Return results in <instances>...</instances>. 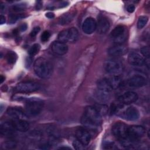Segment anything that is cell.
Listing matches in <instances>:
<instances>
[{"mask_svg":"<svg viewBox=\"0 0 150 150\" xmlns=\"http://www.w3.org/2000/svg\"><path fill=\"white\" fill-rule=\"evenodd\" d=\"M50 37V33L47 30H45L41 35V36H40L41 41L43 42H46L49 39Z\"/></svg>","mask_w":150,"mask_h":150,"instance_id":"33","label":"cell"},{"mask_svg":"<svg viewBox=\"0 0 150 150\" xmlns=\"http://www.w3.org/2000/svg\"><path fill=\"white\" fill-rule=\"evenodd\" d=\"M5 80V77H4L2 75L0 77V81H1V83H2L3 81Z\"/></svg>","mask_w":150,"mask_h":150,"instance_id":"42","label":"cell"},{"mask_svg":"<svg viewBox=\"0 0 150 150\" xmlns=\"http://www.w3.org/2000/svg\"><path fill=\"white\" fill-rule=\"evenodd\" d=\"M40 86L37 82L33 81H23L19 83L15 87L17 92L22 93H29L39 90Z\"/></svg>","mask_w":150,"mask_h":150,"instance_id":"7","label":"cell"},{"mask_svg":"<svg viewBox=\"0 0 150 150\" xmlns=\"http://www.w3.org/2000/svg\"><path fill=\"white\" fill-rule=\"evenodd\" d=\"M127 29L123 25L116 26L111 32L110 37L116 45H122L127 39Z\"/></svg>","mask_w":150,"mask_h":150,"instance_id":"5","label":"cell"},{"mask_svg":"<svg viewBox=\"0 0 150 150\" xmlns=\"http://www.w3.org/2000/svg\"><path fill=\"white\" fill-rule=\"evenodd\" d=\"M105 69L107 72L111 74L118 75L123 71V63L119 59H111L106 62Z\"/></svg>","mask_w":150,"mask_h":150,"instance_id":"6","label":"cell"},{"mask_svg":"<svg viewBox=\"0 0 150 150\" xmlns=\"http://www.w3.org/2000/svg\"><path fill=\"white\" fill-rule=\"evenodd\" d=\"M76 12L74 11L69 12L62 15L59 19V23L61 25H66L70 23L74 18Z\"/></svg>","mask_w":150,"mask_h":150,"instance_id":"23","label":"cell"},{"mask_svg":"<svg viewBox=\"0 0 150 150\" xmlns=\"http://www.w3.org/2000/svg\"><path fill=\"white\" fill-rule=\"evenodd\" d=\"M147 84V80L141 75H135L131 77L128 81V85L132 88H139Z\"/></svg>","mask_w":150,"mask_h":150,"instance_id":"12","label":"cell"},{"mask_svg":"<svg viewBox=\"0 0 150 150\" xmlns=\"http://www.w3.org/2000/svg\"><path fill=\"white\" fill-rule=\"evenodd\" d=\"M128 127L125 124L118 122L112 125L111 131L114 136L120 141L128 137Z\"/></svg>","mask_w":150,"mask_h":150,"instance_id":"8","label":"cell"},{"mask_svg":"<svg viewBox=\"0 0 150 150\" xmlns=\"http://www.w3.org/2000/svg\"><path fill=\"white\" fill-rule=\"evenodd\" d=\"M97 89L108 93H111L113 90L108 79L107 78H104L98 81Z\"/></svg>","mask_w":150,"mask_h":150,"instance_id":"22","label":"cell"},{"mask_svg":"<svg viewBox=\"0 0 150 150\" xmlns=\"http://www.w3.org/2000/svg\"><path fill=\"white\" fill-rule=\"evenodd\" d=\"M73 145L74 148L76 149H83L84 148V146L81 142H80L78 139L74 140L73 142Z\"/></svg>","mask_w":150,"mask_h":150,"instance_id":"34","label":"cell"},{"mask_svg":"<svg viewBox=\"0 0 150 150\" xmlns=\"http://www.w3.org/2000/svg\"><path fill=\"white\" fill-rule=\"evenodd\" d=\"M79 31L74 27L66 29L60 32L57 36L58 40L64 43L75 42L79 38Z\"/></svg>","mask_w":150,"mask_h":150,"instance_id":"4","label":"cell"},{"mask_svg":"<svg viewBox=\"0 0 150 150\" xmlns=\"http://www.w3.org/2000/svg\"><path fill=\"white\" fill-rule=\"evenodd\" d=\"M13 128L16 131L21 132L27 131L29 128V124L23 119H14L11 121Z\"/></svg>","mask_w":150,"mask_h":150,"instance_id":"20","label":"cell"},{"mask_svg":"<svg viewBox=\"0 0 150 150\" xmlns=\"http://www.w3.org/2000/svg\"><path fill=\"white\" fill-rule=\"evenodd\" d=\"M36 8L37 10H39L42 7V2L41 1H37L36 2Z\"/></svg>","mask_w":150,"mask_h":150,"instance_id":"38","label":"cell"},{"mask_svg":"<svg viewBox=\"0 0 150 150\" xmlns=\"http://www.w3.org/2000/svg\"><path fill=\"white\" fill-rule=\"evenodd\" d=\"M76 137L80 142L84 145H88L91 140V134L86 128H80L76 131Z\"/></svg>","mask_w":150,"mask_h":150,"instance_id":"10","label":"cell"},{"mask_svg":"<svg viewBox=\"0 0 150 150\" xmlns=\"http://www.w3.org/2000/svg\"><path fill=\"white\" fill-rule=\"evenodd\" d=\"M94 107L101 116L105 115L108 112V107L104 104L99 103L98 104H97L96 106H94Z\"/></svg>","mask_w":150,"mask_h":150,"instance_id":"26","label":"cell"},{"mask_svg":"<svg viewBox=\"0 0 150 150\" xmlns=\"http://www.w3.org/2000/svg\"><path fill=\"white\" fill-rule=\"evenodd\" d=\"M148 18L146 16H141L139 17L137 22V28L139 29L143 28L147 23Z\"/></svg>","mask_w":150,"mask_h":150,"instance_id":"28","label":"cell"},{"mask_svg":"<svg viewBox=\"0 0 150 150\" xmlns=\"http://www.w3.org/2000/svg\"><path fill=\"white\" fill-rule=\"evenodd\" d=\"M128 51L127 47L122 45H116L111 47L107 50L108 54L112 57H118L124 55Z\"/></svg>","mask_w":150,"mask_h":150,"instance_id":"18","label":"cell"},{"mask_svg":"<svg viewBox=\"0 0 150 150\" xmlns=\"http://www.w3.org/2000/svg\"><path fill=\"white\" fill-rule=\"evenodd\" d=\"M16 146V143L13 141H8L2 144L1 148L3 149H12Z\"/></svg>","mask_w":150,"mask_h":150,"instance_id":"27","label":"cell"},{"mask_svg":"<svg viewBox=\"0 0 150 150\" xmlns=\"http://www.w3.org/2000/svg\"><path fill=\"white\" fill-rule=\"evenodd\" d=\"M6 21V19H5V17L4 16H3L2 15H1V16H0V23L1 25L5 23Z\"/></svg>","mask_w":150,"mask_h":150,"instance_id":"40","label":"cell"},{"mask_svg":"<svg viewBox=\"0 0 150 150\" xmlns=\"http://www.w3.org/2000/svg\"><path fill=\"white\" fill-rule=\"evenodd\" d=\"M110 22L105 17H101L97 22V30L100 34H105L110 28Z\"/></svg>","mask_w":150,"mask_h":150,"instance_id":"19","label":"cell"},{"mask_svg":"<svg viewBox=\"0 0 150 150\" xmlns=\"http://www.w3.org/2000/svg\"><path fill=\"white\" fill-rule=\"evenodd\" d=\"M102 121L101 115L94 106H87L85 108L81 119V123L88 129H96Z\"/></svg>","mask_w":150,"mask_h":150,"instance_id":"1","label":"cell"},{"mask_svg":"<svg viewBox=\"0 0 150 150\" xmlns=\"http://www.w3.org/2000/svg\"><path fill=\"white\" fill-rule=\"evenodd\" d=\"M46 16L49 19H52L54 17V14L52 12H47L46 13Z\"/></svg>","mask_w":150,"mask_h":150,"instance_id":"39","label":"cell"},{"mask_svg":"<svg viewBox=\"0 0 150 150\" xmlns=\"http://www.w3.org/2000/svg\"><path fill=\"white\" fill-rule=\"evenodd\" d=\"M26 8V4L23 3L17 4L13 5L12 6V9L15 12H21L23 11Z\"/></svg>","mask_w":150,"mask_h":150,"instance_id":"32","label":"cell"},{"mask_svg":"<svg viewBox=\"0 0 150 150\" xmlns=\"http://www.w3.org/2000/svg\"><path fill=\"white\" fill-rule=\"evenodd\" d=\"M121 116L125 120L129 121H135L139 118V112L137 108L134 107H129L125 110Z\"/></svg>","mask_w":150,"mask_h":150,"instance_id":"13","label":"cell"},{"mask_svg":"<svg viewBox=\"0 0 150 150\" xmlns=\"http://www.w3.org/2000/svg\"><path fill=\"white\" fill-rule=\"evenodd\" d=\"M97 28V22L91 18H87L82 24V30L86 34H91Z\"/></svg>","mask_w":150,"mask_h":150,"instance_id":"14","label":"cell"},{"mask_svg":"<svg viewBox=\"0 0 150 150\" xmlns=\"http://www.w3.org/2000/svg\"><path fill=\"white\" fill-rule=\"evenodd\" d=\"M141 53L142 55L145 57V59L149 60L150 56V50L149 47L148 46H144L140 49Z\"/></svg>","mask_w":150,"mask_h":150,"instance_id":"31","label":"cell"},{"mask_svg":"<svg viewBox=\"0 0 150 150\" xmlns=\"http://www.w3.org/2000/svg\"><path fill=\"white\" fill-rule=\"evenodd\" d=\"M25 17V16L23 14H17V15L11 14L9 16V22L10 23H13L18 19H20L21 18H23Z\"/></svg>","mask_w":150,"mask_h":150,"instance_id":"30","label":"cell"},{"mask_svg":"<svg viewBox=\"0 0 150 150\" xmlns=\"http://www.w3.org/2000/svg\"><path fill=\"white\" fill-rule=\"evenodd\" d=\"M138 95L134 91H127L118 97V101L122 104H131L138 100Z\"/></svg>","mask_w":150,"mask_h":150,"instance_id":"11","label":"cell"},{"mask_svg":"<svg viewBox=\"0 0 150 150\" xmlns=\"http://www.w3.org/2000/svg\"><path fill=\"white\" fill-rule=\"evenodd\" d=\"M5 58L9 64H13L15 63V62L17 60V55L15 52L12 51H10L6 53L5 56Z\"/></svg>","mask_w":150,"mask_h":150,"instance_id":"25","label":"cell"},{"mask_svg":"<svg viewBox=\"0 0 150 150\" xmlns=\"http://www.w3.org/2000/svg\"><path fill=\"white\" fill-rule=\"evenodd\" d=\"M16 131L13 126L12 121H6L4 122L1 125V134L6 137H11L14 134Z\"/></svg>","mask_w":150,"mask_h":150,"instance_id":"21","label":"cell"},{"mask_svg":"<svg viewBox=\"0 0 150 150\" xmlns=\"http://www.w3.org/2000/svg\"><path fill=\"white\" fill-rule=\"evenodd\" d=\"M26 29H27V25L26 23H23L19 27V30L22 32L25 31L26 30Z\"/></svg>","mask_w":150,"mask_h":150,"instance_id":"37","label":"cell"},{"mask_svg":"<svg viewBox=\"0 0 150 150\" xmlns=\"http://www.w3.org/2000/svg\"><path fill=\"white\" fill-rule=\"evenodd\" d=\"M127 11L129 13H132L135 11V6L132 4H129L127 7Z\"/></svg>","mask_w":150,"mask_h":150,"instance_id":"36","label":"cell"},{"mask_svg":"<svg viewBox=\"0 0 150 150\" xmlns=\"http://www.w3.org/2000/svg\"><path fill=\"white\" fill-rule=\"evenodd\" d=\"M44 103L39 98H30L25 104V112L28 116L35 117L39 114L43 110Z\"/></svg>","mask_w":150,"mask_h":150,"instance_id":"3","label":"cell"},{"mask_svg":"<svg viewBox=\"0 0 150 150\" xmlns=\"http://www.w3.org/2000/svg\"><path fill=\"white\" fill-rule=\"evenodd\" d=\"M40 30V27H39V26L35 27V28L32 29V30L30 32V37H31V38H34V37H35V36L38 35V33L39 32Z\"/></svg>","mask_w":150,"mask_h":150,"instance_id":"35","label":"cell"},{"mask_svg":"<svg viewBox=\"0 0 150 150\" xmlns=\"http://www.w3.org/2000/svg\"><path fill=\"white\" fill-rule=\"evenodd\" d=\"M108 80L113 89L118 88L122 84V80L118 75H113V76L108 79Z\"/></svg>","mask_w":150,"mask_h":150,"instance_id":"24","label":"cell"},{"mask_svg":"<svg viewBox=\"0 0 150 150\" xmlns=\"http://www.w3.org/2000/svg\"><path fill=\"white\" fill-rule=\"evenodd\" d=\"M6 112L9 116L14 119L25 120L28 117L25 111L19 107H9L7 109Z\"/></svg>","mask_w":150,"mask_h":150,"instance_id":"17","label":"cell"},{"mask_svg":"<svg viewBox=\"0 0 150 150\" xmlns=\"http://www.w3.org/2000/svg\"><path fill=\"white\" fill-rule=\"evenodd\" d=\"M128 63L134 66H142L145 64V60L139 53L137 52H131L128 56Z\"/></svg>","mask_w":150,"mask_h":150,"instance_id":"16","label":"cell"},{"mask_svg":"<svg viewBox=\"0 0 150 150\" xmlns=\"http://www.w3.org/2000/svg\"><path fill=\"white\" fill-rule=\"evenodd\" d=\"M33 69L35 74L40 78L48 79L53 73V66L49 60L40 57L35 61Z\"/></svg>","mask_w":150,"mask_h":150,"instance_id":"2","label":"cell"},{"mask_svg":"<svg viewBox=\"0 0 150 150\" xmlns=\"http://www.w3.org/2000/svg\"><path fill=\"white\" fill-rule=\"evenodd\" d=\"M52 52L57 55H64L68 52V46L66 43L59 40L53 42L51 45Z\"/></svg>","mask_w":150,"mask_h":150,"instance_id":"15","label":"cell"},{"mask_svg":"<svg viewBox=\"0 0 150 150\" xmlns=\"http://www.w3.org/2000/svg\"><path fill=\"white\" fill-rule=\"evenodd\" d=\"M145 133V129L141 125H132L128 129V137L135 141L143 137Z\"/></svg>","mask_w":150,"mask_h":150,"instance_id":"9","label":"cell"},{"mask_svg":"<svg viewBox=\"0 0 150 150\" xmlns=\"http://www.w3.org/2000/svg\"><path fill=\"white\" fill-rule=\"evenodd\" d=\"M40 46L38 43H35L33 45L28 51L29 55L31 57L34 56L35 55L38 53V52L40 50Z\"/></svg>","mask_w":150,"mask_h":150,"instance_id":"29","label":"cell"},{"mask_svg":"<svg viewBox=\"0 0 150 150\" xmlns=\"http://www.w3.org/2000/svg\"><path fill=\"white\" fill-rule=\"evenodd\" d=\"M0 9H1V12H3L4 11H5V5H4L2 3L1 4V6H0Z\"/></svg>","mask_w":150,"mask_h":150,"instance_id":"41","label":"cell"}]
</instances>
